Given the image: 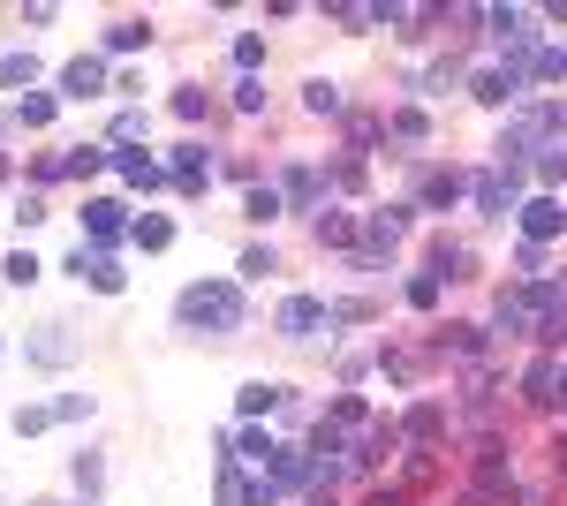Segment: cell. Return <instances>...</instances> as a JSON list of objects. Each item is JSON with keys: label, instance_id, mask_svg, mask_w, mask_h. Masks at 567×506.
I'll return each mask as SVG.
<instances>
[{"label": "cell", "instance_id": "1", "mask_svg": "<svg viewBox=\"0 0 567 506\" xmlns=\"http://www.w3.org/2000/svg\"><path fill=\"white\" fill-rule=\"evenodd\" d=\"M174 318H182L189 333H235V325H242V295L227 280H197V287H182Z\"/></svg>", "mask_w": 567, "mask_h": 506}, {"label": "cell", "instance_id": "2", "mask_svg": "<svg viewBox=\"0 0 567 506\" xmlns=\"http://www.w3.org/2000/svg\"><path fill=\"white\" fill-rule=\"evenodd\" d=\"M492 318H499V333L537 340V333H545V318H552V310H545V295H537V280H522V287H507V295H499V310H492Z\"/></svg>", "mask_w": 567, "mask_h": 506}, {"label": "cell", "instance_id": "3", "mask_svg": "<svg viewBox=\"0 0 567 506\" xmlns=\"http://www.w3.org/2000/svg\"><path fill=\"white\" fill-rule=\"evenodd\" d=\"M401 235H409V212H401V204H386V212H371V220H363V257H371V265H378V257L394 250Z\"/></svg>", "mask_w": 567, "mask_h": 506}, {"label": "cell", "instance_id": "4", "mask_svg": "<svg viewBox=\"0 0 567 506\" xmlns=\"http://www.w3.org/2000/svg\"><path fill=\"white\" fill-rule=\"evenodd\" d=\"M515 189H522V167L477 174V212H492V220H507V204H515Z\"/></svg>", "mask_w": 567, "mask_h": 506}, {"label": "cell", "instance_id": "5", "mask_svg": "<svg viewBox=\"0 0 567 506\" xmlns=\"http://www.w3.org/2000/svg\"><path fill=\"white\" fill-rule=\"evenodd\" d=\"M522 235H530V242L567 235V204L560 197H530V204H522Z\"/></svg>", "mask_w": 567, "mask_h": 506}, {"label": "cell", "instance_id": "6", "mask_svg": "<svg viewBox=\"0 0 567 506\" xmlns=\"http://www.w3.org/2000/svg\"><path fill=\"white\" fill-rule=\"evenodd\" d=\"M99 91H106V61L99 53H84V61L61 68V99H99Z\"/></svg>", "mask_w": 567, "mask_h": 506}, {"label": "cell", "instance_id": "7", "mask_svg": "<svg viewBox=\"0 0 567 506\" xmlns=\"http://www.w3.org/2000/svg\"><path fill=\"white\" fill-rule=\"evenodd\" d=\"M69 272H76V280H91L99 295H121V265H114L106 250H76V257H69Z\"/></svg>", "mask_w": 567, "mask_h": 506}, {"label": "cell", "instance_id": "8", "mask_svg": "<svg viewBox=\"0 0 567 506\" xmlns=\"http://www.w3.org/2000/svg\"><path fill=\"white\" fill-rule=\"evenodd\" d=\"M318 325H326V303H318V295H295V303H280V333H288V340H310Z\"/></svg>", "mask_w": 567, "mask_h": 506}, {"label": "cell", "instance_id": "9", "mask_svg": "<svg viewBox=\"0 0 567 506\" xmlns=\"http://www.w3.org/2000/svg\"><path fill=\"white\" fill-rule=\"evenodd\" d=\"M280 197L303 204V212H318V197H326V174H318V167H288V174H280Z\"/></svg>", "mask_w": 567, "mask_h": 506}, {"label": "cell", "instance_id": "10", "mask_svg": "<svg viewBox=\"0 0 567 506\" xmlns=\"http://www.w3.org/2000/svg\"><path fill=\"white\" fill-rule=\"evenodd\" d=\"M69 355H76L69 325H38V333H31V363H69Z\"/></svg>", "mask_w": 567, "mask_h": 506}, {"label": "cell", "instance_id": "11", "mask_svg": "<svg viewBox=\"0 0 567 506\" xmlns=\"http://www.w3.org/2000/svg\"><path fill=\"white\" fill-rule=\"evenodd\" d=\"M84 227H91V242H114L129 220H121V204H114V197H91V204H84Z\"/></svg>", "mask_w": 567, "mask_h": 506}, {"label": "cell", "instance_id": "12", "mask_svg": "<svg viewBox=\"0 0 567 506\" xmlns=\"http://www.w3.org/2000/svg\"><path fill=\"white\" fill-rule=\"evenodd\" d=\"M137 46H152V23L144 16H121L114 31H106V53H137Z\"/></svg>", "mask_w": 567, "mask_h": 506}, {"label": "cell", "instance_id": "13", "mask_svg": "<svg viewBox=\"0 0 567 506\" xmlns=\"http://www.w3.org/2000/svg\"><path fill=\"white\" fill-rule=\"evenodd\" d=\"M227 454H242V461H265V469H273V461H280V446L265 439V431H235V439H227Z\"/></svg>", "mask_w": 567, "mask_h": 506}, {"label": "cell", "instance_id": "14", "mask_svg": "<svg viewBox=\"0 0 567 506\" xmlns=\"http://www.w3.org/2000/svg\"><path fill=\"white\" fill-rule=\"evenodd\" d=\"M416 197H424V204H454V197H462V174H454V167H431Z\"/></svg>", "mask_w": 567, "mask_h": 506}, {"label": "cell", "instance_id": "15", "mask_svg": "<svg viewBox=\"0 0 567 506\" xmlns=\"http://www.w3.org/2000/svg\"><path fill=\"white\" fill-rule=\"evenodd\" d=\"M431 272H439V280H469V250L462 242H439V250H431Z\"/></svg>", "mask_w": 567, "mask_h": 506}, {"label": "cell", "instance_id": "16", "mask_svg": "<svg viewBox=\"0 0 567 506\" xmlns=\"http://www.w3.org/2000/svg\"><path fill=\"white\" fill-rule=\"evenodd\" d=\"M318 242H326V250H348V242H356V220H348V212H318Z\"/></svg>", "mask_w": 567, "mask_h": 506}, {"label": "cell", "instance_id": "17", "mask_svg": "<svg viewBox=\"0 0 567 506\" xmlns=\"http://www.w3.org/2000/svg\"><path fill=\"white\" fill-rule=\"evenodd\" d=\"M386 136H401V144H431V121L416 114V106H401V114L386 121Z\"/></svg>", "mask_w": 567, "mask_h": 506}, {"label": "cell", "instance_id": "18", "mask_svg": "<svg viewBox=\"0 0 567 506\" xmlns=\"http://www.w3.org/2000/svg\"><path fill=\"white\" fill-rule=\"evenodd\" d=\"M114 174H121V182H137V189H152V182H159V167H152L144 152H114Z\"/></svg>", "mask_w": 567, "mask_h": 506}, {"label": "cell", "instance_id": "19", "mask_svg": "<svg viewBox=\"0 0 567 506\" xmlns=\"http://www.w3.org/2000/svg\"><path fill=\"white\" fill-rule=\"evenodd\" d=\"M31 76H38V61H31V53H0V91H23Z\"/></svg>", "mask_w": 567, "mask_h": 506}, {"label": "cell", "instance_id": "20", "mask_svg": "<svg viewBox=\"0 0 567 506\" xmlns=\"http://www.w3.org/2000/svg\"><path fill=\"white\" fill-rule=\"evenodd\" d=\"M303 106H310V114H341V84L310 76V84H303Z\"/></svg>", "mask_w": 567, "mask_h": 506}, {"label": "cell", "instance_id": "21", "mask_svg": "<svg viewBox=\"0 0 567 506\" xmlns=\"http://www.w3.org/2000/svg\"><path fill=\"white\" fill-rule=\"evenodd\" d=\"M129 242H137V250H167L174 227H167V220H129Z\"/></svg>", "mask_w": 567, "mask_h": 506}, {"label": "cell", "instance_id": "22", "mask_svg": "<svg viewBox=\"0 0 567 506\" xmlns=\"http://www.w3.org/2000/svg\"><path fill=\"white\" fill-rule=\"evenodd\" d=\"M99 484H106L99 454H76V491H84V506H99Z\"/></svg>", "mask_w": 567, "mask_h": 506}, {"label": "cell", "instance_id": "23", "mask_svg": "<svg viewBox=\"0 0 567 506\" xmlns=\"http://www.w3.org/2000/svg\"><path fill=\"white\" fill-rule=\"evenodd\" d=\"M552 378H560L552 363H530V371H522V393H530L537 408H552Z\"/></svg>", "mask_w": 567, "mask_h": 506}, {"label": "cell", "instance_id": "24", "mask_svg": "<svg viewBox=\"0 0 567 506\" xmlns=\"http://www.w3.org/2000/svg\"><path fill=\"white\" fill-rule=\"evenodd\" d=\"M530 76H537V84H560V76H567V53H560V46L530 53Z\"/></svg>", "mask_w": 567, "mask_h": 506}, {"label": "cell", "instance_id": "25", "mask_svg": "<svg viewBox=\"0 0 567 506\" xmlns=\"http://www.w3.org/2000/svg\"><path fill=\"white\" fill-rule=\"evenodd\" d=\"M280 401H288V386H242V416H265Z\"/></svg>", "mask_w": 567, "mask_h": 506}, {"label": "cell", "instance_id": "26", "mask_svg": "<svg viewBox=\"0 0 567 506\" xmlns=\"http://www.w3.org/2000/svg\"><path fill=\"white\" fill-rule=\"evenodd\" d=\"M333 431H371V416H363L356 393H341V401H333Z\"/></svg>", "mask_w": 567, "mask_h": 506}, {"label": "cell", "instance_id": "27", "mask_svg": "<svg viewBox=\"0 0 567 506\" xmlns=\"http://www.w3.org/2000/svg\"><path fill=\"white\" fill-rule=\"evenodd\" d=\"M235 61H242V76H258V61H265V38H258V31H242V38H235Z\"/></svg>", "mask_w": 567, "mask_h": 506}, {"label": "cell", "instance_id": "28", "mask_svg": "<svg viewBox=\"0 0 567 506\" xmlns=\"http://www.w3.org/2000/svg\"><path fill=\"white\" fill-rule=\"evenodd\" d=\"M280 204H288V197H280V189H273V182H258V189H250V220H273Z\"/></svg>", "mask_w": 567, "mask_h": 506}, {"label": "cell", "instance_id": "29", "mask_svg": "<svg viewBox=\"0 0 567 506\" xmlns=\"http://www.w3.org/2000/svg\"><path fill=\"white\" fill-rule=\"evenodd\" d=\"M91 416V393H61V401H53V423H84Z\"/></svg>", "mask_w": 567, "mask_h": 506}, {"label": "cell", "instance_id": "30", "mask_svg": "<svg viewBox=\"0 0 567 506\" xmlns=\"http://www.w3.org/2000/svg\"><path fill=\"white\" fill-rule=\"evenodd\" d=\"M431 431H439V401H416L409 408V439H431Z\"/></svg>", "mask_w": 567, "mask_h": 506}, {"label": "cell", "instance_id": "31", "mask_svg": "<svg viewBox=\"0 0 567 506\" xmlns=\"http://www.w3.org/2000/svg\"><path fill=\"white\" fill-rule=\"evenodd\" d=\"M447 348L454 355H477L484 348V325H447Z\"/></svg>", "mask_w": 567, "mask_h": 506}, {"label": "cell", "instance_id": "32", "mask_svg": "<svg viewBox=\"0 0 567 506\" xmlns=\"http://www.w3.org/2000/svg\"><path fill=\"white\" fill-rule=\"evenodd\" d=\"M333 23H348V31H371L378 8H356V0H341V8H333Z\"/></svg>", "mask_w": 567, "mask_h": 506}, {"label": "cell", "instance_id": "33", "mask_svg": "<svg viewBox=\"0 0 567 506\" xmlns=\"http://www.w3.org/2000/svg\"><path fill=\"white\" fill-rule=\"evenodd\" d=\"M409 303H416V310L439 303V272H416V280H409Z\"/></svg>", "mask_w": 567, "mask_h": 506}, {"label": "cell", "instance_id": "34", "mask_svg": "<svg viewBox=\"0 0 567 506\" xmlns=\"http://www.w3.org/2000/svg\"><path fill=\"white\" fill-rule=\"evenodd\" d=\"M46 121H53V99H46V91H31V99H23V129H46Z\"/></svg>", "mask_w": 567, "mask_h": 506}, {"label": "cell", "instance_id": "35", "mask_svg": "<svg viewBox=\"0 0 567 506\" xmlns=\"http://www.w3.org/2000/svg\"><path fill=\"white\" fill-rule=\"evenodd\" d=\"M174 114H182V121H205V91L182 84V91H174Z\"/></svg>", "mask_w": 567, "mask_h": 506}, {"label": "cell", "instance_id": "36", "mask_svg": "<svg viewBox=\"0 0 567 506\" xmlns=\"http://www.w3.org/2000/svg\"><path fill=\"white\" fill-rule=\"evenodd\" d=\"M235 106H242V114H258V106H265V84H258V76H242V84H235Z\"/></svg>", "mask_w": 567, "mask_h": 506}, {"label": "cell", "instance_id": "37", "mask_svg": "<svg viewBox=\"0 0 567 506\" xmlns=\"http://www.w3.org/2000/svg\"><path fill=\"white\" fill-rule=\"evenodd\" d=\"M46 423H53V408H38V401L16 408V431H23V439H31V431H46Z\"/></svg>", "mask_w": 567, "mask_h": 506}, {"label": "cell", "instance_id": "38", "mask_svg": "<svg viewBox=\"0 0 567 506\" xmlns=\"http://www.w3.org/2000/svg\"><path fill=\"white\" fill-rule=\"evenodd\" d=\"M8 280L31 287V280H38V257H31V250H16V257H8Z\"/></svg>", "mask_w": 567, "mask_h": 506}, {"label": "cell", "instance_id": "39", "mask_svg": "<svg viewBox=\"0 0 567 506\" xmlns=\"http://www.w3.org/2000/svg\"><path fill=\"white\" fill-rule=\"evenodd\" d=\"M552 408H567V371H560V378H552Z\"/></svg>", "mask_w": 567, "mask_h": 506}, {"label": "cell", "instance_id": "40", "mask_svg": "<svg viewBox=\"0 0 567 506\" xmlns=\"http://www.w3.org/2000/svg\"><path fill=\"white\" fill-rule=\"evenodd\" d=\"M0 182H8V159H0Z\"/></svg>", "mask_w": 567, "mask_h": 506}, {"label": "cell", "instance_id": "41", "mask_svg": "<svg viewBox=\"0 0 567 506\" xmlns=\"http://www.w3.org/2000/svg\"><path fill=\"white\" fill-rule=\"evenodd\" d=\"M560 152H567V144H560Z\"/></svg>", "mask_w": 567, "mask_h": 506}]
</instances>
